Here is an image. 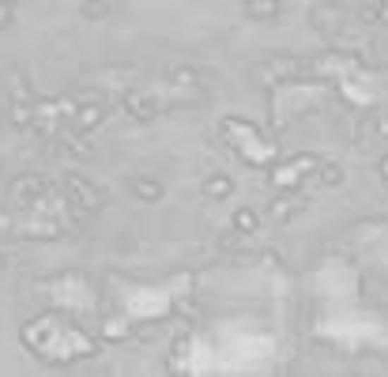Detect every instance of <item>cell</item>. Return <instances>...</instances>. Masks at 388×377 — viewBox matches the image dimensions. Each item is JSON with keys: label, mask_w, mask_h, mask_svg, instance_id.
I'll return each instance as SVG.
<instances>
[{"label": "cell", "mask_w": 388, "mask_h": 377, "mask_svg": "<svg viewBox=\"0 0 388 377\" xmlns=\"http://www.w3.org/2000/svg\"><path fill=\"white\" fill-rule=\"evenodd\" d=\"M68 193L72 196H80V201L87 204V212H98V208H102V193H98V188L87 181V177H75V174H68Z\"/></svg>", "instance_id": "obj_1"}, {"label": "cell", "mask_w": 388, "mask_h": 377, "mask_svg": "<svg viewBox=\"0 0 388 377\" xmlns=\"http://www.w3.org/2000/svg\"><path fill=\"white\" fill-rule=\"evenodd\" d=\"M279 12H283L279 0H245V16H249V19H260V23L279 19Z\"/></svg>", "instance_id": "obj_3"}, {"label": "cell", "mask_w": 388, "mask_h": 377, "mask_svg": "<svg viewBox=\"0 0 388 377\" xmlns=\"http://www.w3.org/2000/svg\"><path fill=\"white\" fill-rule=\"evenodd\" d=\"M8 23H12V4L0 0V27H8Z\"/></svg>", "instance_id": "obj_11"}, {"label": "cell", "mask_w": 388, "mask_h": 377, "mask_svg": "<svg viewBox=\"0 0 388 377\" xmlns=\"http://www.w3.org/2000/svg\"><path fill=\"white\" fill-rule=\"evenodd\" d=\"M12 121H16V125H27V121H30V106H16L12 109Z\"/></svg>", "instance_id": "obj_10"}, {"label": "cell", "mask_w": 388, "mask_h": 377, "mask_svg": "<svg viewBox=\"0 0 388 377\" xmlns=\"http://www.w3.org/2000/svg\"><path fill=\"white\" fill-rule=\"evenodd\" d=\"M98 125H102V106H80V109H75V128L91 132Z\"/></svg>", "instance_id": "obj_6"}, {"label": "cell", "mask_w": 388, "mask_h": 377, "mask_svg": "<svg viewBox=\"0 0 388 377\" xmlns=\"http://www.w3.org/2000/svg\"><path fill=\"white\" fill-rule=\"evenodd\" d=\"M8 4H19V0H8Z\"/></svg>", "instance_id": "obj_14"}, {"label": "cell", "mask_w": 388, "mask_h": 377, "mask_svg": "<svg viewBox=\"0 0 388 377\" xmlns=\"http://www.w3.org/2000/svg\"><path fill=\"white\" fill-rule=\"evenodd\" d=\"M132 196H136L140 204H159V201H162V185H159V181H147V177H140V181H132Z\"/></svg>", "instance_id": "obj_4"}, {"label": "cell", "mask_w": 388, "mask_h": 377, "mask_svg": "<svg viewBox=\"0 0 388 377\" xmlns=\"http://www.w3.org/2000/svg\"><path fill=\"white\" fill-rule=\"evenodd\" d=\"M260 223V215L253 212V208H241V212H234V234H253V227Z\"/></svg>", "instance_id": "obj_7"}, {"label": "cell", "mask_w": 388, "mask_h": 377, "mask_svg": "<svg viewBox=\"0 0 388 377\" xmlns=\"http://www.w3.org/2000/svg\"><path fill=\"white\" fill-rule=\"evenodd\" d=\"M80 12H83L87 19H102V16L109 12V4H102V0H87V4L80 8Z\"/></svg>", "instance_id": "obj_8"}, {"label": "cell", "mask_w": 388, "mask_h": 377, "mask_svg": "<svg viewBox=\"0 0 388 377\" xmlns=\"http://www.w3.org/2000/svg\"><path fill=\"white\" fill-rule=\"evenodd\" d=\"M320 174H325V181H328V185H339V181H343L339 166H325V170H320Z\"/></svg>", "instance_id": "obj_9"}, {"label": "cell", "mask_w": 388, "mask_h": 377, "mask_svg": "<svg viewBox=\"0 0 388 377\" xmlns=\"http://www.w3.org/2000/svg\"><path fill=\"white\" fill-rule=\"evenodd\" d=\"M68 151H72V155H87V151H91V148H87L83 140H75V136H72V140H68Z\"/></svg>", "instance_id": "obj_12"}, {"label": "cell", "mask_w": 388, "mask_h": 377, "mask_svg": "<svg viewBox=\"0 0 388 377\" xmlns=\"http://www.w3.org/2000/svg\"><path fill=\"white\" fill-rule=\"evenodd\" d=\"M384 181H388V159H384Z\"/></svg>", "instance_id": "obj_13"}, {"label": "cell", "mask_w": 388, "mask_h": 377, "mask_svg": "<svg viewBox=\"0 0 388 377\" xmlns=\"http://www.w3.org/2000/svg\"><path fill=\"white\" fill-rule=\"evenodd\" d=\"M309 19H313V27H317V30L332 35V30H339V27H343V19H347V16H343V8H339V4H320V8H313V16H309Z\"/></svg>", "instance_id": "obj_2"}, {"label": "cell", "mask_w": 388, "mask_h": 377, "mask_svg": "<svg viewBox=\"0 0 388 377\" xmlns=\"http://www.w3.org/2000/svg\"><path fill=\"white\" fill-rule=\"evenodd\" d=\"M204 193L212 196V201H223V196L234 193V181H230V174H212L204 181Z\"/></svg>", "instance_id": "obj_5"}]
</instances>
